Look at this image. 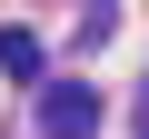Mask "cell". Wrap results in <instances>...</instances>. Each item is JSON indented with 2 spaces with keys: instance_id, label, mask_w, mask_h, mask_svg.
Segmentation results:
<instances>
[{
  "instance_id": "7a4b0ae2",
  "label": "cell",
  "mask_w": 149,
  "mask_h": 139,
  "mask_svg": "<svg viewBox=\"0 0 149 139\" xmlns=\"http://www.w3.org/2000/svg\"><path fill=\"white\" fill-rule=\"evenodd\" d=\"M0 70H10V80H40V70H50V50H40V30H0Z\"/></svg>"
},
{
  "instance_id": "6da1fadb",
  "label": "cell",
  "mask_w": 149,
  "mask_h": 139,
  "mask_svg": "<svg viewBox=\"0 0 149 139\" xmlns=\"http://www.w3.org/2000/svg\"><path fill=\"white\" fill-rule=\"evenodd\" d=\"M100 119H109V99L90 80H50L40 90V139H100Z\"/></svg>"
},
{
  "instance_id": "3957f363",
  "label": "cell",
  "mask_w": 149,
  "mask_h": 139,
  "mask_svg": "<svg viewBox=\"0 0 149 139\" xmlns=\"http://www.w3.org/2000/svg\"><path fill=\"white\" fill-rule=\"evenodd\" d=\"M90 10H109V0H90Z\"/></svg>"
}]
</instances>
